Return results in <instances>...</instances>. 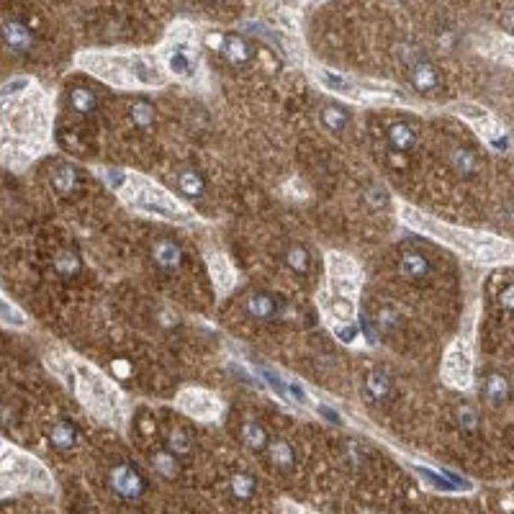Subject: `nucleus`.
I'll list each match as a JSON object with an SVG mask.
<instances>
[{"label":"nucleus","instance_id":"nucleus-26","mask_svg":"<svg viewBox=\"0 0 514 514\" xmlns=\"http://www.w3.org/2000/svg\"><path fill=\"white\" fill-rule=\"evenodd\" d=\"M288 262L296 268L298 273H306L309 270V255L301 250V247H293L288 253Z\"/></svg>","mask_w":514,"mask_h":514},{"label":"nucleus","instance_id":"nucleus-12","mask_svg":"<svg viewBox=\"0 0 514 514\" xmlns=\"http://www.w3.org/2000/svg\"><path fill=\"white\" fill-rule=\"evenodd\" d=\"M178 188H181V193H185L188 199H196V196L203 193V178L196 175L193 170H185L178 175Z\"/></svg>","mask_w":514,"mask_h":514},{"label":"nucleus","instance_id":"nucleus-30","mask_svg":"<svg viewBox=\"0 0 514 514\" xmlns=\"http://www.w3.org/2000/svg\"><path fill=\"white\" fill-rule=\"evenodd\" d=\"M337 334L342 337L345 342H352V340L358 337V329H355V327H352V324H347V327L342 324V327H337Z\"/></svg>","mask_w":514,"mask_h":514},{"label":"nucleus","instance_id":"nucleus-9","mask_svg":"<svg viewBox=\"0 0 514 514\" xmlns=\"http://www.w3.org/2000/svg\"><path fill=\"white\" fill-rule=\"evenodd\" d=\"M412 80H414L416 91H432V88H437V70L430 62H419L414 67V73H412Z\"/></svg>","mask_w":514,"mask_h":514},{"label":"nucleus","instance_id":"nucleus-20","mask_svg":"<svg viewBox=\"0 0 514 514\" xmlns=\"http://www.w3.org/2000/svg\"><path fill=\"white\" fill-rule=\"evenodd\" d=\"M170 70L175 75H181V77H188L193 73V62H190V57L185 52H175L170 57Z\"/></svg>","mask_w":514,"mask_h":514},{"label":"nucleus","instance_id":"nucleus-23","mask_svg":"<svg viewBox=\"0 0 514 514\" xmlns=\"http://www.w3.org/2000/svg\"><path fill=\"white\" fill-rule=\"evenodd\" d=\"M0 319L6 322V324H16V327H24V316L16 311L13 306H8L3 298H0Z\"/></svg>","mask_w":514,"mask_h":514},{"label":"nucleus","instance_id":"nucleus-16","mask_svg":"<svg viewBox=\"0 0 514 514\" xmlns=\"http://www.w3.org/2000/svg\"><path fill=\"white\" fill-rule=\"evenodd\" d=\"M452 165H455V170L463 172V175H473V172L478 170L476 154L466 152V149H458V152H452Z\"/></svg>","mask_w":514,"mask_h":514},{"label":"nucleus","instance_id":"nucleus-19","mask_svg":"<svg viewBox=\"0 0 514 514\" xmlns=\"http://www.w3.org/2000/svg\"><path fill=\"white\" fill-rule=\"evenodd\" d=\"M368 391L373 398H386L388 391H391V380H388L383 373H373L368 378Z\"/></svg>","mask_w":514,"mask_h":514},{"label":"nucleus","instance_id":"nucleus-31","mask_svg":"<svg viewBox=\"0 0 514 514\" xmlns=\"http://www.w3.org/2000/svg\"><path fill=\"white\" fill-rule=\"evenodd\" d=\"M109 181H111V185H116V188H118V185H121V172H111Z\"/></svg>","mask_w":514,"mask_h":514},{"label":"nucleus","instance_id":"nucleus-18","mask_svg":"<svg viewBox=\"0 0 514 514\" xmlns=\"http://www.w3.org/2000/svg\"><path fill=\"white\" fill-rule=\"evenodd\" d=\"M70 103H73V109L77 113H91L95 109V95L91 91H75L70 95Z\"/></svg>","mask_w":514,"mask_h":514},{"label":"nucleus","instance_id":"nucleus-21","mask_svg":"<svg viewBox=\"0 0 514 514\" xmlns=\"http://www.w3.org/2000/svg\"><path fill=\"white\" fill-rule=\"evenodd\" d=\"M329 311H332L337 319H352V314H355V306H352V298L347 296H337L332 301V306H329Z\"/></svg>","mask_w":514,"mask_h":514},{"label":"nucleus","instance_id":"nucleus-8","mask_svg":"<svg viewBox=\"0 0 514 514\" xmlns=\"http://www.w3.org/2000/svg\"><path fill=\"white\" fill-rule=\"evenodd\" d=\"M484 396H486L488 404H504L509 398V383H506L504 376H488L486 386H484Z\"/></svg>","mask_w":514,"mask_h":514},{"label":"nucleus","instance_id":"nucleus-5","mask_svg":"<svg viewBox=\"0 0 514 514\" xmlns=\"http://www.w3.org/2000/svg\"><path fill=\"white\" fill-rule=\"evenodd\" d=\"M111 481H113V488H116L121 496H139L142 494V478H139V473H136L134 468H129V466H121V468L113 470V476H111Z\"/></svg>","mask_w":514,"mask_h":514},{"label":"nucleus","instance_id":"nucleus-14","mask_svg":"<svg viewBox=\"0 0 514 514\" xmlns=\"http://www.w3.org/2000/svg\"><path fill=\"white\" fill-rule=\"evenodd\" d=\"M242 440L247 442L250 448L260 450V448H265V442H268V434H265V430H262L257 422H247L242 427Z\"/></svg>","mask_w":514,"mask_h":514},{"label":"nucleus","instance_id":"nucleus-3","mask_svg":"<svg viewBox=\"0 0 514 514\" xmlns=\"http://www.w3.org/2000/svg\"><path fill=\"white\" fill-rule=\"evenodd\" d=\"M181 406L196 419H211L214 414H219V401H214V396H208L203 391H188L181 396Z\"/></svg>","mask_w":514,"mask_h":514},{"label":"nucleus","instance_id":"nucleus-11","mask_svg":"<svg viewBox=\"0 0 514 514\" xmlns=\"http://www.w3.org/2000/svg\"><path fill=\"white\" fill-rule=\"evenodd\" d=\"M247 311H250L255 319H270V316L275 314V301H273L270 296H265V293H255V296H250V301H247Z\"/></svg>","mask_w":514,"mask_h":514},{"label":"nucleus","instance_id":"nucleus-27","mask_svg":"<svg viewBox=\"0 0 514 514\" xmlns=\"http://www.w3.org/2000/svg\"><path fill=\"white\" fill-rule=\"evenodd\" d=\"M131 116H134L136 124H142V127H147V124L152 121V109H149L147 103H136L134 109H131Z\"/></svg>","mask_w":514,"mask_h":514},{"label":"nucleus","instance_id":"nucleus-17","mask_svg":"<svg viewBox=\"0 0 514 514\" xmlns=\"http://www.w3.org/2000/svg\"><path fill=\"white\" fill-rule=\"evenodd\" d=\"M75 430H73V424H67V422H57L55 427H52V442H55L57 448H70L75 442Z\"/></svg>","mask_w":514,"mask_h":514},{"label":"nucleus","instance_id":"nucleus-2","mask_svg":"<svg viewBox=\"0 0 514 514\" xmlns=\"http://www.w3.org/2000/svg\"><path fill=\"white\" fill-rule=\"evenodd\" d=\"M442 373H445V380L452 383V386H466L468 383V373H470V360L466 347L455 345L448 355V360L442 365Z\"/></svg>","mask_w":514,"mask_h":514},{"label":"nucleus","instance_id":"nucleus-4","mask_svg":"<svg viewBox=\"0 0 514 514\" xmlns=\"http://www.w3.org/2000/svg\"><path fill=\"white\" fill-rule=\"evenodd\" d=\"M0 34H3V42H6V46H8L10 52H16V55H24V52H28L31 49V44H34V39H31V31H28L21 21H6L3 24V28H0Z\"/></svg>","mask_w":514,"mask_h":514},{"label":"nucleus","instance_id":"nucleus-22","mask_svg":"<svg viewBox=\"0 0 514 514\" xmlns=\"http://www.w3.org/2000/svg\"><path fill=\"white\" fill-rule=\"evenodd\" d=\"M319 77H322V82H324L327 88H332V91H352V82L345 80V77H337V75H332V73H319Z\"/></svg>","mask_w":514,"mask_h":514},{"label":"nucleus","instance_id":"nucleus-15","mask_svg":"<svg viewBox=\"0 0 514 514\" xmlns=\"http://www.w3.org/2000/svg\"><path fill=\"white\" fill-rule=\"evenodd\" d=\"M322 121L329 131H342L345 124H347V111L337 109V106H327L324 113H322Z\"/></svg>","mask_w":514,"mask_h":514},{"label":"nucleus","instance_id":"nucleus-1","mask_svg":"<svg viewBox=\"0 0 514 514\" xmlns=\"http://www.w3.org/2000/svg\"><path fill=\"white\" fill-rule=\"evenodd\" d=\"M139 188H142V193L131 199V203H134L136 208H142V211H147V214H157V217L181 219L178 217L181 208L175 206V203L165 196L163 190L152 188V185H147V183H139Z\"/></svg>","mask_w":514,"mask_h":514},{"label":"nucleus","instance_id":"nucleus-10","mask_svg":"<svg viewBox=\"0 0 514 514\" xmlns=\"http://www.w3.org/2000/svg\"><path fill=\"white\" fill-rule=\"evenodd\" d=\"M154 260H157V265L172 270V268L181 265V247L175 242H160L154 247Z\"/></svg>","mask_w":514,"mask_h":514},{"label":"nucleus","instance_id":"nucleus-29","mask_svg":"<svg viewBox=\"0 0 514 514\" xmlns=\"http://www.w3.org/2000/svg\"><path fill=\"white\" fill-rule=\"evenodd\" d=\"M499 304H502V309H506V311H514V286H509V288L499 296Z\"/></svg>","mask_w":514,"mask_h":514},{"label":"nucleus","instance_id":"nucleus-6","mask_svg":"<svg viewBox=\"0 0 514 514\" xmlns=\"http://www.w3.org/2000/svg\"><path fill=\"white\" fill-rule=\"evenodd\" d=\"M398 270L404 278H412V280H419L430 273V262L424 260L419 253H406L401 255V262H398Z\"/></svg>","mask_w":514,"mask_h":514},{"label":"nucleus","instance_id":"nucleus-28","mask_svg":"<svg viewBox=\"0 0 514 514\" xmlns=\"http://www.w3.org/2000/svg\"><path fill=\"white\" fill-rule=\"evenodd\" d=\"M458 416H460V424L466 422V427H468V430H470V427H476V412H473V409L463 406V409L458 412Z\"/></svg>","mask_w":514,"mask_h":514},{"label":"nucleus","instance_id":"nucleus-24","mask_svg":"<svg viewBox=\"0 0 514 514\" xmlns=\"http://www.w3.org/2000/svg\"><path fill=\"white\" fill-rule=\"evenodd\" d=\"M273 460L275 463H280V466H291V460H293V455H291V448L286 445V442H273Z\"/></svg>","mask_w":514,"mask_h":514},{"label":"nucleus","instance_id":"nucleus-7","mask_svg":"<svg viewBox=\"0 0 514 514\" xmlns=\"http://www.w3.org/2000/svg\"><path fill=\"white\" fill-rule=\"evenodd\" d=\"M224 55L232 64H247L253 59V46L247 44L242 37H229L224 42Z\"/></svg>","mask_w":514,"mask_h":514},{"label":"nucleus","instance_id":"nucleus-13","mask_svg":"<svg viewBox=\"0 0 514 514\" xmlns=\"http://www.w3.org/2000/svg\"><path fill=\"white\" fill-rule=\"evenodd\" d=\"M388 139H391V145H394V149H401V152H406V149H412L416 142L414 131L406 127V124H396V127L391 129V134H388Z\"/></svg>","mask_w":514,"mask_h":514},{"label":"nucleus","instance_id":"nucleus-25","mask_svg":"<svg viewBox=\"0 0 514 514\" xmlns=\"http://www.w3.org/2000/svg\"><path fill=\"white\" fill-rule=\"evenodd\" d=\"M232 488H235V494L239 496V499H247V496H253L255 484H253V478H247V476H237L235 481H232Z\"/></svg>","mask_w":514,"mask_h":514}]
</instances>
